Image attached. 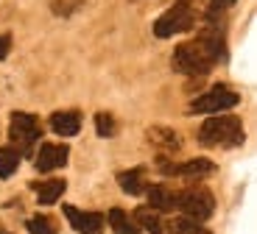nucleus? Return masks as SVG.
Instances as JSON below:
<instances>
[{
  "mask_svg": "<svg viewBox=\"0 0 257 234\" xmlns=\"http://www.w3.org/2000/svg\"><path fill=\"white\" fill-rule=\"evenodd\" d=\"M199 142L210 148H235L243 142V128L240 120L232 117V114H215L210 120L201 123L199 131Z\"/></svg>",
  "mask_w": 257,
  "mask_h": 234,
  "instance_id": "f257e3e1",
  "label": "nucleus"
},
{
  "mask_svg": "<svg viewBox=\"0 0 257 234\" xmlns=\"http://www.w3.org/2000/svg\"><path fill=\"white\" fill-rule=\"evenodd\" d=\"M212 64H215V56L207 51L199 39L179 45L174 53V67L179 73H185V76H204V73H210Z\"/></svg>",
  "mask_w": 257,
  "mask_h": 234,
  "instance_id": "f03ea898",
  "label": "nucleus"
},
{
  "mask_svg": "<svg viewBox=\"0 0 257 234\" xmlns=\"http://www.w3.org/2000/svg\"><path fill=\"white\" fill-rule=\"evenodd\" d=\"M196 26V12L187 0H179L176 6H171L160 20L154 23V34L160 39H168L174 37V34H182V31H190Z\"/></svg>",
  "mask_w": 257,
  "mask_h": 234,
  "instance_id": "7ed1b4c3",
  "label": "nucleus"
},
{
  "mask_svg": "<svg viewBox=\"0 0 257 234\" xmlns=\"http://www.w3.org/2000/svg\"><path fill=\"white\" fill-rule=\"evenodd\" d=\"M240 95L235 89L224 87V84H215L212 89H207L204 95H199L196 101L190 103L193 114H215V112H226V109L238 106Z\"/></svg>",
  "mask_w": 257,
  "mask_h": 234,
  "instance_id": "20e7f679",
  "label": "nucleus"
},
{
  "mask_svg": "<svg viewBox=\"0 0 257 234\" xmlns=\"http://www.w3.org/2000/svg\"><path fill=\"white\" fill-rule=\"evenodd\" d=\"M176 206L185 212V217L201 223V220H207V217L212 215L215 198H212V192L204 190V187H190V190L179 192V203H176Z\"/></svg>",
  "mask_w": 257,
  "mask_h": 234,
  "instance_id": "39448f33",
  "label": "nucleus"
},
{
  "mask_svg": "<svg viewBox=\"0 0 257 234\" xmlns=\"http://www.w3.org/2000/svg\"><path fill=\"white\" fill-rule=\"evenodd\" d=\"M9 134L17 145H23V153L31 151V145L39 139V120L37 114L28 112H14L12 114V126H9Z\"/></svg>",
  "mask_w": 257,
  "mask_h": 234,
  "instance_id": "423d86ee",
  "label": "nucleus"
},
{
  "mask_svg": "<svg viewBox=\"0 0 257 234\" xmlns=\"http://www.w3.org/2000/svg\"><path fill=\"white\" fill-rule=\"evenodd\" d=\"M64 217L73 223L78 234H101L103 228V215H98V212H81L76 206H64Z\"/></svg>",
  "mask_w": 257,
  "mask_h": 234,
  "instance_id": "0eeeda50",
  "label": "nucleus"
},
{
  "mask_svg": "<svg viewBox=\"0 0 257 234\" xmlns=\"http://www.w3.org/2000/svg\"><path fill=\"white\" fill-rule=\"evenodd\" d=\"M70 159V148L67 145H42L37 153V170L39 173H51L56 167H64Z\"/></svg>",
  "mask_w": 257,
  "mask_h": 234,
  "instance_id": "6e6552de",
  "label": "nucleus"
},
{
  "mask_svg": "<svg viewBox=\"0 0 257 234\" xmlns=\"http://www.w3.org/2000/svg\"><path fill=\"white\" fill-rule=\"evenodd\" d=\"M215 170L210 159H187L182 165H171V162H160V173L165 176H207Z\"/></svg>",
  "mask_w": 257,
  "mask_h": 234,
  "instance_id": "1a4fd4ad",
  "label": "nucleus"
},
{
  "mask_svg": "<svg viewBox=\"0 0 257 234\" xmlns=\"http://www.w3.org/2000/svg\"><path fill=\"white\" fill-rule=\"evenodd\" d=\"M51 128L59 137H76L81 131V114L78 112H56L51 114Z\"/></svg>",
  "mask_w": 257,
  "mask_h": 234,
  "instance_id": "9d476101",
  "label": "nucleus"
},
{
  "mask_svg": "<svg viewBox=\"0 0 257 234\" xmlns=\"http://www.w3.org/2000/svg\"><path fill=\"white\" fill-rule=\"evenodd\" d=\"M34 190H37L39 203H42V206H51V203H56L59 198L64 195L67 184H64V178H51V181H34Z\"/></svg>",
  "mask_w": 257,
  "mask_h": 234,
  "instance_id": "9b49d317",
  "label": "nucleus"
},
{
  "mask_svg": "<svg viewBox=\"0 0 257 234\" xmlns=\"http://www.w3.org/2000/svg\"><path fill=\"white\" fill-rule=\"evenodd\" d=\"M148 203H151L154 212H171L179 203V195L171 192L168 187H162V184H157V187H148Z\"/></svg>",
  "mask_w": 257,
  "mask_h": 234,
  "instance_id": "f8f14e48",
  "label": "nucleus"
},
{
  "mask_svg": "<svg viewBox=\"0 0 257 234\" xmlns=\"http://www.w3.org/2000/svg\"><path fill=\"white\" fill-rule=\"evenodd\" d=\"M117 181H120V190L126 192V195H140V192L146 190V178H143L140 167H135V170H123L120 176H117Z\"/></svg>",
  "mask_w": 257,
  "mask_h": 234,
  "instance_id": "ddd939ff",
  "label": "nucleus"
},
{
  "mask_svg": "<svg viewBox=\"0 0 257 234\" xmlns=\"http://www.w3.org/2000/svg\"><path fill=\"white\" fill-rule=\"evenodd\" d=\"M106 220H109V226L115 228V234H137L140 231L137 220H132L123 209H112L109 215H106Z\"/></svg>",
  "mask_w": 257,
  "mask_h": 234,
  "instance_id": "4468645a",
  "label": "nucleus"
},
{
  "mask_svg": "<svg viewBox=\"0 0 257 234\" xmlns=\"http://www.w3.org/2000/svg\"><path fill=\"white\" fill-rule=\"evenodd\" d=\"M135 220H137V226H140V228H146V231H151V234H160L162 231V217H160V212H154L151 206H140V209H137Z\"/></svg>",
  "mask_w": 257,
  "mask_h": 234,
  "instance_id": "2eb2a0df",
  "label": "nucleus"
},
{
  "mask_svg": "<svg viewBox=\"0 0 257 234\" xmlns=\"http://www.w3.org/2000/svg\"><path fill=\"white\" fill-rule=\"evenodd\" d=\"M17 165H20V153L14 148H0V178L14 176Z\"/></svg>",
  "mask_w": 257,
  "mask_h": 234,
  "instance_id": "dca6fc26",
  "label": "nucleus"
},
{
  "mask_svg": "<svg viewBox=\"0 0 257 234\" xmlns=\"http://www.w3.org/2000/svg\"><path fill=\"white\" fill-rule=\"evenodd\" d=\"M148 137H151V142H157V145H165V148H179V137H176L171 128H162V126H157V128H148Z\"/></svg>",
  "mask_w": 257,
  "mask_h": 234,
  "instance_id": "f3484780",
  "label": "nucleus"
},
{
  "mask_svg": "<svg viewBox=\"0 0 257 234\" xmlns=\"http://www.w3.org/2000/svg\"><path fill=\"white\" fill-rule=\"evenodd\" d=\"M28 231L31 234H56L59 226H56V220L48 217V215H34L31 220H28Z\"/></svg>",
  "mask_w": 257,
  "mask_h": 234,
  "instance_id": "a211bd4d",
  "label": "nucleus"
},
{
  "mask_svg": "<svg viewBox=\"0 0 257 234\" xmlns=\"http://www.w3.org/2000/svg\"><path fill=\"white\" fill-rule=\"evenodd\" d=\"M95 131H98V137H103V139H109L112 134H115V120H112L109 112L95 114Z\"/></svg>",
  "mask_w": 257,
  "mask_h": 234,
  "instance_id": "6ab92c4d",
  "label": "nucleus"
},
{
  "mask_svg": "<svg viewBox=\"0 0 257 234\" xmlns=\"http://www.w3.org/2000/svg\"><path fill=\"white\" fill-rule=\"evenodd\" d=\"M232 6H235V0H210V6H207V20L215 23V20H218L226 9H232Z\"/></svg>",
  "mask_w": 257,
  "mask_h": 234,
  "instance_id": "aec40b11",
  "label": "nucleus"
},
{
  "mask_svg": "<svg viewBox=\"0 0 257 234\" xmlns=\"http://www.w3.org/2000/svg\"><path fill=\"white\" fill-rule=\"evenodd\" d=\"M199 228H201V226H199L196 220H190V217H179V220L174 223V231H176V234H196Z\"/></svg>",
  "mask_w": 257,
  "mask_h": 234,
  "instance_id": "412c9836",
  "label": "nucleus"
},
{
  "mask_svg": "<svg viewBox=\"0 0 257 234\" xmlns=\"http://www.w3.org/2000/svg\"><path fill=\"white\" fill-rule=\"evenodd\" d=\"M9 45H12V42H9V37H0V59L9 56Z\"/></svg>",
  "mask_w": 257,
  "mask_h": 234,
  "instance_id": "4be33fe9",
  "label": "nucleus"
},
{
  "mask_svg": "<svg viewBox=\"0 0 257 234\" xmlns=\"http://www.w3.org/2000/svg\"><path fill=\"white\" fill-rule=\"evenodd\" d=\"M196 234H210V231H207V228H199V231H196Z\"/></svg>",
  "mask_w": 257,
  "mask_h": 234,
  "instance_id": "5701e85b",
  "label": "nucleus"
},
{
  "mask_svg": "<svg viewBox=\"0 0 257 234\" xmlns=\"http://www.w3.org/2000/svg\"><path fill=\"white\" fill-rule=\"evenodd\" d=\"M0 234H9V231H3V228H0Z\"/></svg>",
  "mask_w": 257,
  "mask_h": 234,
  "instance_id": "b1692460",
  "label": "nucleus"
}]
</instances>
